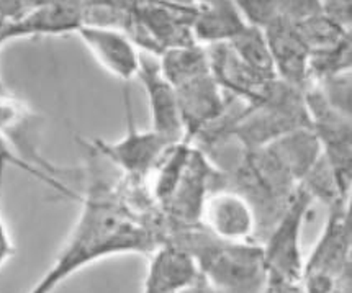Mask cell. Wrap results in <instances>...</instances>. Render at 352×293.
Wrapping results in <instances>:
<instances>
[{
  "label": "cell",
  "instance_id": "6da1fadb",
  "mask_svg": "<svg viewBox=\"0 0 352 293\" xmlns=\"http://www.w3.org/2000/svg\"><path fill=\"white\" fill-rule=\"evenodd\" d=\"M166 236L135 213L118 191L96 182L82 198V208L63 249L28 293H53L80 269L122 254H149Z\"/></svg>",
  "mask_w": 352,
  "mask_h": 293
},
{
  "label": "cell",
  "instance_id": "7a4b0ae2",
  "mask_svg": "<svg viewBox=\"0 0 352 293\" xmlns=\"http://www.w3.org/2000/svg\"><path fill=\"white\" fill-rule=\"evenodd\" d=\"M166 238L192 254L210 293L269 292L261 243L225 241L201 226L173 230Z\"/></svg>",
  "mask_w": 352,
  "mask_h": 293
},
{
  "label": "cell",
  "instance_id": "3957f363",
  "mask_svg": "<svg viewBox=\"0 0 352 293\" xmlns=\"http://www.w3.org/2000/svg\"><path fill=\"white\" fill-rule=\"evenodd\" d=\"M236 102L231 103L225 124L246 151L261 149L292 131L310 128L303 90L280 80H274L263 102L256 105H241L234 110Z\"/></svg>",
  "mask_w": 352,
  "mask_h": 293
},
{
  "label": "cell",
  "instance_id": "277c9868",
  "mask_svg": "<svg viewBox=\"0 0 352 293\" xmlns=\"http://www.w3.org/2000/svg\"><path fill=\"white\" fill-rule=\"evenodd\" d=\"M352 283L351 202L328 208L323 231L303 262L300 287L303 293H334Z\"/></svg>",
  "mask_w": 352,
  "mask_h": 293
},
{
  "label": "cell",
  "instance_id": "5b68a950",
  "mask_svg": "<svg viewBox=\"0 0 352 293\" xmlns=\"http://www.w3.org/2000/svg\"><path fill=\"white\" fill-rule=\"evenodd\" d=\"M313 198L302 185L290 198L285 212L280 215L272 230L263 239L264 265L267 272L269 290L280 285H298L303 270L302 230L310 212Z\"/></svg>",
  "mask_w": 352,
  "mask_h": 293
},
{
  "label": "cell",
  "instance_id": "8992f818",
  "mask_svg": "<svg viewBox=\"0 0 352 293\" xmlns=\"http://www.w3.org/2000/svg\"><path fill=\"white\" fill-rule=\"evenodd\" d=\"M40 120L19 98L0 94V141L8 151L14 149L12 156L15 164L40 177L56 191H61L67 197L77 198L71 188L64 187L56 174V167L46 162L40 153Z\"/></svg>",
  "mask_w": 352,
  "mask_h": 293
},
{
  "label": "cell",
  "instance_id": "52a82bcc",
  "mask_svg": "<svg viewBox=\"0 0 352 293\" xmlns=\"http://www.w3.org/2000/svg\"><path fill=\"white\" fill-rule=\"evenodd\" d=\"M124 109H126V131L122 140L115 143L94 140L89 146L94 149V153L122 171L128 180L143 182L156 169L167 149L175 143L153 130L141 131L136 128L128 90H124Z\"/></svg>",
  "mask_w": 352,
  "mask_h": 293
},
{
  "label": "cell",
  "instance_id": "ba28073f",
  "mask_svg": "<svg viewBox=\"0 0 352 293\" xmlns=\"http://www.w3.org/2000/svg\"><path fill=\"white\" fill-rule=\"evenodd\" d=\"M174 89L184 124V140L190 143L220 122L233 103V98L226 96L214 80L212 69L175 85Z\"/></svg>",
  "mask_w": 352,
  "mask_h": 293
},
{
  "label": "cell",
  "instance_id": "9c48e42d",
  "mask_svg": "<svg viewBox=\"0 0 352 293\" xmlns=\"http://www.w3.org/2000/svg\"><path fill=\"white\" fill-rule=\"evenodd\" d=\"M200 226L225 241H256L254 210L241 193L230 187L210 192L201 208Z\"/></svg>",
  "mask_w": 352,
  "mask_h": 293
},
{
  "label": "cell",
  "instance_id": "30bf717a",
  "mask_svg": "<svg viewBox=\"0 0 352 293\" xmlns=\"http://www.w3.org/2000/svg\"><path fill=\"white\" fill-rule=\"evenodd\" d=\"M84 25V2H32L19 19L8 21L2 45L32 36H59L76 33Z\"/></svg>",
  "mask_w": 352,
  "mask_h": 293
},
{
  "label": "cell",
  "instance_id": "8fae6325",
  "mask_svg": "<svg viewBox=\"0 0 352 293\" xmlns=\"http://www.w3.org/2000/svg\"><path fill=\"white\" fill-rule=\"evenodd\" d=\"M76 34L109 74L124 84L138 77L141 51L122 30L82 25Z\"/></svg>",
  "mask_w": 352,
  "mask_h": 293
},
{
  "label": "cell",
  "instance_id": "7c38bea8",
  "mask_svg": "<svg viewBox=\"0 0 352 293\" xmlns=\"http://www.w3.org/2000/svg\"><path fill=\"white\" fill-rule=\"evenodd\" d=\"M200 280V270L192 254L166 238L149 252L141 293H182Z\"/></svg>",
  "mask_w": 352,
  "mask_h": 293
},
{
  "label": "cell",
  "instance_id": "4fadbf2b",
  "mask_svg": "<svg viewBox=\"0 0 352 293\" xmlns=\"http://www.w3.org/2000/svg\"><path fill=\"white\" fill-rule=\"evenodd\" d=\"M136 79L141 80L148 96L151 130L166 140L179 143L184 140V124L180 118L177 94L159 67L156 56L141 53V66Z\"/></svg>",
  "mask_w": 352,
  "mask_h": 293
},
{
  "label": "cell",
  "instance_id": "5bb4252c",
  "mask_svg": "<svg viewBox=\"0 0 352 293\" xmlns=\"http://www.w3.org/2000/svg\"><path fill=\"white\" fill-rule=\"evenodd\" d=\"M263 32L272 56L277 80L290 87L305 90L310 80L308 79L310 50L303 43L295 25L278 15Z\"/></svg>",
  "mask_w": 352,
  "mask_h": 293
},
{
  "label": "cell",
  "instance_id": "9a60e30c",
  "mask_svg": "<svg viewBox=\"0 0 352 293\" xmlns=\"http://www.w3.org/2000/svg\"><path fill=\"white\" fill-rule=\"evenodd\" d=\"M208 61L214 80L233 100H238L244 105H256L263 102L274 80L264 79L257 72L248 67L241 59L236 56L230 45L208 46Z\"/></svg>",
  "mask_w": 352,
  "mask_h": 293
},
{
  "label": "cell",
  "instance_id": "2e32d148",
  "mask_svg": "<svg viewBox=\"0 0 352 293\" xmlns=\"http://www.w3.org/2000/svg\"><path fill=\"white\" fill-rule=\"evenodd\" d=\"M249 25L239 12L236 2L210 0L199 2L192 21V36L195 45L208 46L230 45Z\"/></svg>",
  "mask_w": 352,
  "mask_h": 293
},
{
  "label": "cell",
  "instance_id": "e0dca14e",
  "mask_svg": "<svg viewBox=\"0 0 352 293\" xmlns=\"http://www.w3.org/2000/svg\"><path fill=\"white\" fill-rule=\"evenodd\" d=\"M230 46L248 67L263 76L264 79H277L276 72H274L272 56H270L267 40H265L263 30L248 27L239 36H236L230 43Z\"/></svg>",
  "mask_w": 352,
  "mask_h": 293
},
{
  "label": "cell",
  "instance_id": "ac0fdd59",
  "mask_svg": "<svg viewBox=\"0 0 352 293\" xmlns=\"http://www.w3.org/2000/svg\"><path fill=\"white\" fill-rule=\"evenodd\" d=\"M294 25L295 28H297L300 36H302L305 45L310 50V53L311 51L329 48V46H334L338 45V43L351 38V32H346V30L338 27L334 21L323 15V12H321V3L320 10H318L316 14L307 17L305 20Z\"/></svg>",
  "mask_w": 352,
  "mask_h": 293
},
{
  "label": "cell",
  "instance_id": "d6986e66",
  "mask_svg": "<svg viewBox=\"0 0 352 293\" xmlns=\"http://www.w3.org/2000/svg\"><path fill=\"white\" fill-rule=\"evenodd\" d=\"M352 41L351 38L329 46V48L311 51L308 61V82L321 80L326 77L351 72Z\"/></svg>",
  "mask_w": 352,
  "mask_h": 293
},
{
  "label": "cell",
  "instance_id": "ffe728a7",
  "mask_svg": "<svg viewBox=\"0 0 352 293\" xmlns=\"http://www.w3.org/2000/svg\"><path fill=\"white\" fill-rule=\"evenodd\" d=\"M308 84H311L320 92V96L331 109L346 116L352 115L351 72L326 77L321 80H311Z\"/></svg>",
  "mask_w": 352,
  "mask_h": 293
},
{
  "label": "cell",
  "instance_id": "44dd1931",
  "mask_svg": "<svg viewBox=\"0 0 352 293\" xmlns=\"http://www.w3.org/2000/svg\"><path fill=\"white\" fill-rule=\"evenodd\" d=\"M249 27L264 30L280 15L278 0H243L236 2Z\"/></svg>",
  "mask_w": 352,
  "mask_h": 293
},
{
  "label": "cell",
  "instance_id": "7402d4cb",
  "mask_svg": "<svg viewBox=\"0 0 352 293\" xmlns=\"http://www.w3.org/2000/svg\"><path fill=\"white\" fill-rule=\"evenodd\" d=\"M15 161L7 146L0 141V267L10 259L15 254V246L12 243L10 235H8L6 223L2 218V195H3V182H6V172L8 162Z\"/></svg>",
  "mask_w": 352,
  "mask_h": 293
},
{
  "label": "cell",
  "instance_id": "603a6c76",
  "mask_svg": "<svg viewBox=\"0 0 352 293\" xmlns=\"http://www.w3.org/2000/svg\"><path fill=\"white\" fill-rule=\"evenodd\" d=\"M321 12L334 21L338 27H341L346 32H351L352 25V2L351 0H329V2H320Z\"/></svg>",
  "mask_w": 352,
  "mask_h": 293
},
{
  "label": "cell",
  "instance_id": "cb8c5ba5",
  "mask_svg": "<svg viewBox=\"0 0 352 293\" xmlns=\"http://www.w3.org/2000/svg\"><path fill=\"white\" fill-rule=\"evenodd\" d=\"M270 293H303L302 287L298 285H280V287H274L270 288Z\"/></svg>",
  "mask_w": 352,
  "mask_h": 293
},
{
  "label": "cell",
  "instance_id": "d4e9b609",
  "mask_svg": "<svg viewBox=\"0 0 352 293\" xmlns=\"http://www.w3.org/2000/svg\"><path fill=\"white\" fill-rule=\"evenodd\" d=\"M182 293H210V290H208V287L205 285L204 280H200L199 283H195L194 287L187 288V290H184Z\"/></svg>",
  "mask_w": 352,
  "mask_h": 293
},
{
  "label": "cell",
  "instance_id": "484cf974",
  "mask_svg": "<svg viewBox=\"0 0 352 293\" xmlns=\"http://www.w3.org/2000/svg\"><path fill=\"white\" fill-rule=\"evenodd\" d=\"M334 293H352V283H346V285H342L339 290H336Z\"/></svg>",
  "mask_w": 352,
  "mask_h": 293
},
{
  "label": "cell",
  "instance_id": "4316f807",
  "mask_svg": "<svg viewBox=\"0 0 352 293\" xmlns=\"http://www.w3.org/2000/svg\"><path fill=\"white\" fill-rule=\"evenodd\" d=\"M0 94H7V90L2 87V85H0Z\"/></svg>",
  "mask_w": 352,
  "mask_h": 293
},
{
  "label": "cell",
  "instance_id": "83f0119b",
  "mask_svg": "<svg viewBox=\"0 0 352 293\" xmlns=\"http://www.w3.org/2000/svg\"><path fill=\"white\" fill-rule=\"evenodd\" d=\"M267 293H270V290H269V292H267Z\"/></svg>",
  "mask_w": 352,
  "mask_h": 293
}]
</instances>
